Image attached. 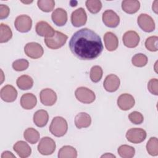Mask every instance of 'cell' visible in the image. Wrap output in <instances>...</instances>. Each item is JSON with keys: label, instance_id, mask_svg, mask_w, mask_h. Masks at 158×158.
<instances>
[{"label": "cell", "instance_id": "6da1fadb", "mask_svg": "<svg viewBox=\"0 0 158 158\" xmlns=\"http://www.w3.org/2000/svg\"><path fill=\"white\" fill-rule=\"evenodd\" d=\"M71 52L81 60H93L102 52L100 36L93 30L84 28L76 31L69 41Z\"/></svg>", "mask_w": 158, "mask_h": 158}, {"label": "cell", "instance_id": "7a4b0ae2", "mask_svg": "<svg viewBox=\"0 0 158 158\" xmlns=\"http://www.w3.org/2000/svg\"><path fill=\"white\" fill-rule=\"evenodd\" d=\"M68 130V124L65 118L62 117H55L49 126V131L56 137H61L65 135Z\"/></svg>", "mask_w": 158, "mask_h": 158}, {"label": "cell", "instance_id": "3957f363", "mask_svg": "<svg viewBox=\"0 0 158 158\" xmlns=\"http://www.w3.org/2000/svg\"><path fill=\"white\" fill-rule=\"evenodd\" d=\"M68 36L64 33L56 31L53 36L44 38V43L46 46L51 49H57L62 47L66 43Z\"/></svg>", "mask_w": 158, "mask_h": 158}, {"label": "cell", "instance_id": "277c9868", "mask_svg": "<svg viewBox=\"0 0 158 158\" xmlns=\"http://www.w3.org/2000/svg\"><path fill=\"white\" fill-rule=\"evenodd\" d=\"M75 96L78 101L84 104H90L96 98L94 93L86 87H78L75 91Z\"/></svg>", "mask_w": 158, "mask_h": 158}, {"label": "cell", "instance_id": "5b68a950", "mask_svg": "<svg viewBox=\"0 0 158 158\" xmlns=\"http://www.w3.org/2000/svg\"><path fill=\"white\" fill-rule=\"evenodd\" d=\"M55 149V141L48 136L42 138L38 145V151L42 155L47 156L52 154L54 152Z\"/></svg>", "mask_w": 158, "mask_h": 158}, {"label": "cell", "instance_id": "8992f818", "mask_svg": "<svg viewBox=\"0 0 158 158\" xmlns=\"http://www.w3.org/2000/svg\"><path fill=\"white\" fill-rule=\"evenodd\" d=\"M147 136L144 130L139 128H130L127 131L126 138L127 140L132 143L138 144L144 141Z\"/></svg>", "mask_w": 158, "mask_h": 158}, {"label": "cell", "instance_id": "52a82bcc", "mask_svg": "<svg viewBox=\"0 0 158 158\" xmlns=\"http://www.w3.org/2000/svg\"><path fill=\"white\" fill-rule=\"evenodd\" d=\"M24 52L30 58L36 59L40 58L43 55L44 49L39 43L30 42L25 46Z\"/></svg>", "mask_w": 158, "mask_h": 158}, {"label": "cell", "instance_id": "ba28073f", "mask_svg": "<svg viewBox=\"0 0 158 158\" xmlns=\"http://www.w3.org/2000/svg\"><path fill=\"white\" fill-rule=\"evenodd\" d=\"M14 26L16 30L21 33L28 32L31 28L32 20L28 15H20L15 19Z\"/></svg>", "mask_w": 158, "mask_h": 158}, {"label": "cell", "instance_id": "9c48e42d", "mask_svg": "<svg viewBox=\"0 0 158 158\" xmlns=\"http://www.w3.org/2000/svg\"><path fill=\"white\" fill-rule=\"evenodd\" d=\"M139 27L145 32H152L155 30V22L153 19L146 14H141L137 20Z\"/></svg>", "mask_w": 158, "mask_h": 158}, {"label": "cell", "instance_id": "30bf717a", "mask_svg": "<svg viewBox=\"0 0 158 158\" xmlns=\"http://www.w3.org/2000/svg\"><path fill=\"white\" fill-rule=\"evenodd\" d=\"M102 22L109 28H115L120 23L119 16L112 10H106L102 14Z\"/></svg>", "mask_w": 158, "mask_h": 158}, {"label": "cell", "instance_id": "8fae6325", "mask_svg": "<svg viewBox=\"0 0 158 158\" xmlns=\"http://www.w3.org/2000/svg\"><path fill=\"white\" fill-rule=\"evenodd\" d=\"M41 102L47 106H53L57 101V94L54 91L50 88H45L41 91L40 93Z\"/></svg>", "mask_w": 158, "mask_h": 158}, {"label": "cell", "instance_id": "7c38bea8", "mask_svg": "<svg viewBox=\"0 0 158 158\" xmlns=\"http://www.w3.org/2000/svg\"><path fill=\"white\" fill-rule=\"evenodd\" d=\"M71 22L75 27L84 25L87 21V15L85 9L80 7L74 10L71 15Z\"/></svg>", "mask_w": 158, "mask_h": 158}, {"label": "cell", "instance_id": "4fadbf2b", "mask_svg": "<svg viewBox=\"0 0 158 158\" xmlns=\"http://www.w3.org/2000/svg\"><path fill=\"white\" fill-rule=\"evenodd\" d=\"M35 30L38 35L44 38H51L53 36L56 31L54 29L45 21L38 22L36 25Z\"/></svg>", "mask_w": 158, "mask_h": 158}, {"label": "cell", "instance_id": "5bb4252c", "mask_svg": "<svg viewBox=\"0 0 158 158\" xmlns=\"http://www.w3.org/2000/svg\"><path fill=\"white\" fill-rule=\"evenodd\" d=\"M122 40L124 45L126 47L133 48L138 45L140 38L139 35L135 31L130 30L124 33Z\"/></svg>", "mask_w": 158, "mask_h": 158}, {"label": "cell", "instance_id": "9a60e30c", "mask_svg": "<svg viewBox=\"0 0 158 158\" xmlns=\"http://www.w3.org/2000/svg\"><path fill=\"white\" fill-rule=\"evenodd\" d=\"M1 98L5 102H14L17 97V91L10 85H7L2 87L0 92Z\"/></svg>", "mask_w": 158, "mask_h": 158}, {"label": "cell", "instance_id": "2e32d148", "mask_svg": "<svg viewBox=\"0 0 158 158\" xmlns=\"http://www.w3.org/2000/svg\"><path fill=\"white\" fill-rule=\"evenodd\" d=\"M135 103L133 96L128 93H123L120 95L117 99V105L123 110H128L132 108Z\"/></svg>", "mask_w": 158, "mask_h": 158}, {"label": "cell", "instance_id": "e0dca14e", "mask_svg": "<svg viewBox=\"0 0 158 158\" xmlns=\"http://www.w3.org/2000/svg\"><path fill=\"white\" fill-rule=\"evenodd\" d=\"M104 89L108 92H114L117 90L120 86V79L114 74L107 75L103 83Z\"/></svg>", "mask_w": 158, "mask_h": 158}, {"label": "cell", "instance_id": "ac0fdd59", "mask_svg": "<svg viewBox=\"0 0 158 158\" xmlns=\"http://www.w3.org/2000/svg\"><path fill=\"white\" fill-rule=\"evenodd\" d=\"M14 151L20 157L26 158L30 156L31 149L30 146L23 141H19L13 146Z\"/></svg>", "mask_w": 158, "mask_h": 158}, {"label": "cell", "instance_id": "d6986e66", "mask_svg": "<svg viewBox=\"0 0 158 158\" xmlns=\"http://www.w3.org/2000/svg\"><path fill=\"white\" fill-rule=\"evenodd\" d=\"M52 22L57 26H63L67 21V13L62 8H57L54 10L51 15Z\"/></svg>", "mask_w": 158, "mask_h": 158}, {"label": "cell", "instance_id": "ffe728a7", "mask_svg": "<svg viewBox=\"0 0 158 158\" xmlns=\"http://www.w3.org/2000/svg\"><path fill=\"white\" fill-rule=\"evenodd\" d=\"M104 41L106 49L109 51H114L118 48V40L112 32L108 31L104 36Z\"/></svg>", "mask_w": 158, "mask_h": 158}, {"label": "cell", "instance_id": "44dd1931", "mask_svg": "<svg viewBox=\"0 0 158 158\" xmlns=\"http://www.w3.org/2000/svg\"><path fill=\"white\" fill-rule=\"evenodd\" d=\"M91 123V118L90 115L86 112H80L75 117V125L77 128L88 127Z\"/></svg>", "mask_w": 158, "mask_h": 158}, {"label": "cell", "instance_id": "7402d4cb", "mask_svg": "<svg viewBox=\"0 0 158 158\" xmlns=\"http://www.w3.org/2000/svg\"><path fill=\"white\" fill-rule=\"evenodd\" d=\"M37 99L32 93L23 94L20 98L21 106L27 110L31 109L36 105Z\"/></svg>", "mask_w": 158, "mask_h": 158}, {"label": "cell", "instance_id": "603a6c76", "mask_svg": "<svg viewBox=\"0 0 158 158\" xmlns=\"http://www.w3.org/2000/svg\"><path fill=\"white\" fill-rule=\"evenodd\" d=\"M48 120L49 115L45 110H38L33 115V122L38 127H44L47 124Z\"/></svg>", "mask_w": 158, "mask_h": 158}, {"label": "cell", "instance_id": "cb8c5ba5", "mask_svg": "<svg viewBox=\"0 0 158 158\" xmlns=\"http://www.w3.org/2000/svg\"><path fill=\"white\" fill-rule=\"evenodd\" d=\"M140 2L136 0H125L122 2V8L127 14H135L139 10Z\"/></svg>", "mask_w": 158, "mask_h": 158}, {"label": "cell", "instance_id": "d4e9b609", "mask_svg": "<svg viewBox=\"0 0 158 158\" xmlns=\"http://www.w3.org/2000/svg\"><path fill=\"white\" fill-rule=\"evenodd\" d=\"M16 83L20 89L27 90L32 88L33 85V80L29 75H23L17 78Z\"/></svg>", "mask_w": 158, "mask_h": 158}, {"label": "cell", "instance_id": "484cf974", "mask_svg": "<svg viewBox=\"0 0 158 158\" xmlns=\"http://www.w3.org/2000/svg\"><path fill=\"white\" fill-rule=\"evenodd\" d=\"M77 157V151L71 146H64L58 152L59 158H76Z\"/></svg>", "mask_w": 158, "mask_h": 158}, {"label": "cell", "instance_id": "4316f807", "mask_svg": "<svg viewBox=\"0 0 158 158\" xmlns=\"http://www.w3.org/2000/svg\"><path fill=\"white\" fill-rule=\"evenodd\" d=\"M40 136L39 132L33 128H28L23 133L24 138L31 144L36 143L40 139Z\"/></svg>", "mask_w": 158, "mask_h": 158}, {"label": "cell", "instance_id": "83f0119b", "mask_svg": "<svg viewBox=\"0 0 158 158\" xmlns=\"http://www.w3.org/2000/svg\"><path fill=\"white\" fill-rule=\"evenodd\" d=\"M12 37V32L10 28L6 24L1 23L0 25V43H6Z\"/></svg>", "mask_w": 158, "mask_h": 158}, {"label": "cell", "instance_id": "f1b7e54d", "mask_svg": "<svg viewBox=\"0 0 158 158\" xmlns=\"http://www.w3.org/2000/svg\"><path fill=\"white\" fill-rule=\"evenodd\" d=\"M118 154L123 158H131L135 156V149L133 147L127 144L121 145L118 148Z\"/></svg>", "mask_w": 158, "mask_h": 158}, {"label": "cell", "instance_id": "f546056e", "mask_svg": "<svg viewBox=\"0 0 158 158\" xmlns=\"http://www.w3.org/2000/svg\"><path fill=\"white\" fill-rule=\"evenodd\" d=\"M148 152L152 156L158 155V140L156 137H151L146 144Z\"/></svg>", "mask_w": 158, "mask_h": 158}, {"label": "cell", "instance_id": "4dcf8cb0", "mask_svg": "<svg viewBox=\"0 0 158 158\" xmlns=\"http://www.w3.org/2000/svg\"><path fill=\"white\" fill-rule=\"evenodd\" d=\"M148 57L146 55L142 53H138L133 56L131 62L133 65L138 67H143L148 63Z\"/></svg>", "mask_w": 158, "mask_h": 158}, {"label": "cell", "instance_id": "1f68e13d", "mask_svg": "<svg viewBox=\"0 0 158 158\" xmlns=\"http://www.w3.org/2000/svg\"><path fill=\"white\" fill-rule=\"evenodd\" d=\"M85 4L88 10L92 14H97L102 8V3L99 0H88Z\"/></svg>", "mask_w": 158, "mask_h": 158}, {"label": "cell", "instance_id": "d6a6232c", "mask_svg": "<svg viewBox=\"0 0 158 158\" xmlns=\"http://www.w3.org/2000/svg\"><path fill=\"white\" fill-rule=\"evenodd\" d=\"M37 5L42 11L49 12L54 8L55 1L53 0H39L37 2Z\"/></svg>", "mask_w": 158, "mask_h": 158}, {"label": "cell", "instance_id": "836d02e7", "mask_svg": "<svg viewBox=\"0 0 158 158\" xmlns=\"http://www.w3.org/2000/svg\"><path fill=\"white\" fill-rule=\"evenodd\" d=\"M102 69L99 65H94L91 67L90 70V79L94 83L99 81L102 77Z\"/></svg>", "mask_w": 158, "mask_h": 158}, {"label": "cell", "instance_id": "e575fe53", "mask_svg": "<svg viewBox=\"0 0 158 158\" xmlns=\"http://www.w3.org/2000/svg\"><path fill=\"white\" fill-rule=\"evenodd\" d=\"M157 40L158 37L157 36H151L148 38L145 41V46L146 49L152 52L157 51Z\"/></svg>", "mask_w": 158, "mask_h": 158}, {"label": "cell", "instance_id": "d590c367", "mask_svg": "<svg viewBox=\"0 0 158 158\" xmlns=\"http://www.w3.org/2000/svg\"><path fill=\"white\" fill-rule=\"evenodd\" d=\"M29 66V62L24 59H17L12 63V68L14 70L20 72L26 70Z\"/></svg>", "mask_w": 158, "mask_h": 158}, {"label": "cell", "instance_id": "8d00e7d4", "mask_svg": "<svg viewBox=\"0 0 158 158\" xmlns=\"http://www.w3.org/2000/svg\"><path fill=\"white\" fill-rule=\"evenodd\" d=\"M128 118L130 122L136 125H139L143 123L144 117L142 114L138 111H133L128 115Z\"/></svg>", "mask_w": 158, "mask_h": 158}, {"label": "cell", "instance_id": "74e56055", "mask_svg": "<svg viewBox=\"0 0 158 158\" xmlns=\"http://www.w3.org/2000/svg\"><path fill=\"white\" fill-rule=\"evenodd\" d=\"M158 80L157 78H152L151 79L148 83V89L149 91L154 95L158 94Z\"/></svg>", "mask_w": 158, "mask_h": 158}, {"label": "cell", "instance_id": "f35d334b", "mask_svg": "<svg viewBox=\"0 0 158 158\" xmlns=\"http://www.w3.org/2000/svg\"><path fill=\"white\" fill-rule=\"evenodd\" d=\"M10 13L9 7L5 4L0 5V19H4L7 18Z\"/></svg>", "mask_w": 158, "mask_h": 158}, {"label": "cell", "instance_id": "ab89813d", "mask_svg": "<svg viewBox=\"0 0 158 158\" xmlns=\"http://www.w3.org/2000/svg\"><path fill=\"white\" fill-rule=\"evenodd\" d=\"M10 157L15 158V156L11 152L8 151L3 152L1 155V158H10Z\"/></svg>", "mask_w": 158, "mask_h": 158}, {"label": "cell", "instance_id": "60d3db41", "mask_svg": "<svg viewBox=\"0 0 158 158\" xmlns=\"http://www.w3.org/2000/svg\"><path fill=\"white\" fill-rule=\"evenodd\" d=\"M157 3H158V1L156 0V1H155L153 2V4H152V10H153L156 14H157V9H158Z\"/></svg>", "mask_w": 158, "mask_h": 158}, {"label": "cell", "instance_id": "b9f144b4", "mask_svg": "<svg viewBox=\"0 0 158 158\" xmlns=\"http://www.w3.org/2000/svg\"><path fill=\"white\" fill-rule=\"evenodd\" d=\"M101 157H115V156L110 154V153H106L105 154H103L101 156Z\"/></svg>", "mask_w": 158, "mask_h": 158}, {"label": "cell", "instance_id": "7bdbcfd3", "mask_svg": "<svg viewBox=\"0 0 158 158\" xmlns=\"http://www.w3.org/2000/svg\"><path fill=\"white\" fill-rule=\"evenodd\" d=\"M23 3H25V4H27V3H31V2H32L33 1H30V2H24V1H22Z\"/></svg>", "mask_w": 158, "mask_h": 158}]
</instances>
